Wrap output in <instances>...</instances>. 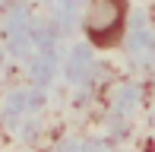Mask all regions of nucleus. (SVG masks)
Wrapping results in <instances>:
<instances>
[{"instance_id": "f257e3e1", "label": "nucleus", "mask_w": 155, "mask_h": 152, "mask_svg": "<svg viewBox=\"0 0 155 152\" xmlns=\"http://www.w3.org/2000/svg\"><path fill=\"white\" fill-rule=\"evenodd\" d=\"M127 25V0H89L86 29L98 45H111L124 35Z\"/></svg>"}]
</instances>
